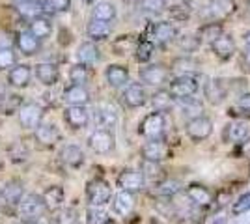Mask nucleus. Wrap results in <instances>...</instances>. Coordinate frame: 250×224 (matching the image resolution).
Wrapping results in <instances>:
<instances>
[{
    "label": "nucleus",
    "mask_w": 250,
    "mask_h": 224,
    "mask_svg": "<svg viewBox=\"0 0 250 224\" xmlns=\"http://www.w3.org/2000/svg\"><path fill=\"white\" fill-rule=\"evenodd\" d=\"M185 196L187 200L194 207H200V209H208L209 205L215 204V196H213V191L202 185V183H190L185 187Z\"/></svg>",
    "instance_id": "10"
},
{
    "label": "nucleus",
    "mask_w": 250,
    "mask_h": 224,
    "mask_svg": "<svg viewBox=\"0 0 250 224\" xmlns=\"http://www.w3.org/2000/svg\"><path fill=\"white\" fill-rule=\"evenodd\" d=\"M185 133L194 144H200L213 135V120L206 114L194 118V120H188L185 122Z\"/></svg>",
    "instance_id": "6"
},
{
    "label": "nucleus",
    "mask_w": 250,
    "mask_h": 224,
    "mask_svg": "<svg viewBox=\"0 0 250 224\" xmlns=\"http://www.w3.org/2000/svg\"><path fill=\"white\" fill-rule=\"evenodd\" d=\"M142 161H151V163H163L170 159L172 151L165 140H146L144 146L140 148Z\"/></svg>",
    "instance_id": "13"
},
{
    "label": "nucleus",
    "mask_w": 250,
    "mask_h": 224,
    "mask_svg": "<svg viewBox=\"0 0 250 224\" xmlns=\"http://www.w3.org/2000/svg\"><path fill=\"white\" fill-rule=\"evenodd\" d=\"M142 174H144V178H146V182H153L161 183L163 180H167V176H165V170H163V166H161V163H151V161H142Z\"/></svg>",
    "instance_id": "40"
},
{
    "label": "nucleus",
    "mask_w": 250,
    "mask_h": 224,
    "mask_svg": "<svg viewBox=\"0 0 250 224\" xmlns=\"http://www.w3.org/2000/svg\"><path fill=\"white\" fill-rule=\"evenodd\" d=\"M15 43V40H11L10 34H0V47H10Z\"/></svg>",
    "instance_id": "55"
},
{
    "label": "nucleus",
    "mask_w": 250,
    "mask_h": 224,
    "mask_svg": "<svg viewBox=\"0 0 250 224\" xmlns=\"http://www.w3.org/2000/svg\"><path fill=\"white\" fill-rule=\"evenodd\" d=\"M237 108H241V110L250 118V92L241 94V96L237 97Z\"/></svg>",
    "instance_id": "53"
},
{
    "label": "nucleus",
    "mask_w": 250,
    "mask_h": 224,
    "mask_svg": "<svg viewBox=\"0 0 250 224\" xmlns=\"http://www.w3.org/2000/svg\"><path fill=\"white\" fill-rule=\"evenodd\" d=\"M6 96H8V92H6V88H2V86H0V103H2L4 99H6Z\"/></svg>",
    "instance_id": "58"
},
{
    "label": "nucleus",
    "mask_w": 250,
    "mask_h": 224,
    "mask_svg": "<svg viewBox=\"0 0 250 224\" xmlns=\"http://www.w3.org/2000/svg\"><path fill=\"white\" fill-rule=\"evenodd\" d=\"M62 99L67 107H86L90 103V92L86 86L71 84L62 92Z\"/></svg>",
    "instance_id": "18"
},
{
    "label": "nucleus",
    "mask_w": 250,
    "mask_h": 224,
    "mask_svg": "<svg viewBox=\"0 0 250 224\" xmlns=\"http://www.w3.org/2000/svg\"><path fill=\"white\" fill-rule=\"evenodd\" d=\"M118 187H120V191H129V192H140L146 189V178H144V174L142 170H135V168H125V170L120 172V176H118Z\"/></svg>",
    "instance_id": "11"
},
{
    "label": "nucleus",
    "mask_w": 250,
    "mask_h": 224,
    "mask_svg": "<svg viewBox=\"0 0 250 224\" xmlns=\"http://www.w3.org/2000/svg\"><path fill=\"white\" fill-rule=\"evenodd\" d=\"M43 114H45V110H43L42 105H38V103H24L21 108H19V112H17V120H19V125L24 129H36L42 125V120H43Z\"/></svg>",
    "instance_id": "12"
},
{
    "label": "nucleus",
    "mask_w": 250,
    "mask_h": 224,
    "mask_svg": "<svg viewBox=\"0 0 250 224\" xmlns=\"http://www.w3.org/2000/svg\"><path fill=\"white\" fill-rule=\"evenodd\" d=\"M140 6H142V10L146 11V13L159 15V13L167 11L168 2L167 0H142V2H140Z\"/></svg>",
    "instance_id": "49"
},
{
    "label": "nucleus",
    "mask_w": 250,
    "mask_h": 224,
    "mask_svg": "<svg viewBox=\"0 0 250 224\" xmlns=\"http://www.w3.org/2000/svg\"><path fill=\"white\" fill-rule=\"evenodd\" d=\"M174 96L170 94V90H165V88H159L155 94L151 96V105H153V110L157 112H163L167 114L170 108L174 107Z\"/></svg>",
    "instance_id": "33"
},
{
    "label": "nucleus",
    "mask_w": 250,
    "mask_h": 224,
    "mask_svg": "<svg viewBox=\"0 0 250 224\" xmlns=\"http://www.w3.org/2000/svg\"><path fill=\"white\" fill-rule=\"evenodd\" d=\"M60 157L62 161L67 164V166H71V168H79V166H83L86 157H84V151L79 146H75V144H69V146H65L62 149V153H60Z\"/></svg>",
    "instance_id": "35"
},
{
    "label": "nucleus",
    "mask_w": 250,
    "mask_h": 224,
    "mask_svg": "<svg viewBox=\"0 0 250 224\" xmlns=\"http://www.w3.org/2000/svg\"><path fill=\"white\" fill-rule=\"evenodd\" d=\"M138 43L140 41H136L135 36H131V34L120 36V38H116L114 43H112V51H114V54H118V56H125V54H129V53H135Z\"/></svg>",
    "instance_id": "39"
},
{
    "label": "nucleus",
    "mask_w": 250,
    "mask_h": 224,
    "mask_svg": "<svg viewBox=\"0 0 250 224\" xmlns=\"http://www.w3.org/2000/svg\"><path fill=\"white\" fill-rule=\"evenodd\" d=\"M235 155V159H250V137L245 139L243 142H239L233 151H231V157Z\"/></svg>",
    "instance_id": "51"
},
{
    "label": "nucleus",
    "mask_w": 250,
    "mask_h": 224,
    "mask_svg": "<svg viewBox=\"0 0 250 224\" xmlns=\"http://www.w3.org/2000/svg\"><path fill=\"white\" fill-rule=\"evenodd\" d=\"M36 140L43 146H54L60 140V131L54 123H43L36 129Z\"/></svg>",
    "instance_id": "32"
},
{
    "label": "nucleus",
    "mask_w": 250,
    "mask_h": 224,
    "mask_svg": "<svg viewBox=\"0 0 250 224\" xmlns=\"http://www.w3.org/2000/svg\"><path fill=\"white\" fill-rule=\"evenodd\" d=\"M250 137V123L243 118H235L228 122L222 129V142L224 144H233L237 146L239 142Z\"/></svg>",
    "instance_id": "9"
},
{
    "label": "nucleus",
    "mask_w": 250,
    "mask_h": 224,
    "mask_svg": "<svg viewBox=\"0 0 250 224\" xmlns=\"http://www.w3.org/2000/svg\"><path fill=\"white\" fill-rule=\"evenodd\" d=\"M32 79V69L30 65L26 64H17L13 65L8 73V84L13 86V88H26L30 84Z\"/></svg>",
    "instance_id": "26"
},
{
    "label": "nucleus",
    "mask_w": 250,
    "mask_h": 224,
    "mask_svg": "<svg viewBox=\"0 0 250 224\" xmlns=\"http://www.w3.org/2000/svg\"><path fill=\"white\" fill-rule=\"evenodd\" d=\"M17 224H42V223H38V221H21V223Z\"/></svg>",
    "instance_id": "59"
},
{
    "label": "nucleus",
    "mask_w": 250,
    "mask_h": 224,
    "mask_svg": "<svg viewBox=\"0 0 250 224\" xmlns=\"http://www.w3.org/2000/svg\"><path fill=\"white\" fill-rule=\"evenodd\" d=\"M22 96H17V94H8L6 99L0 103V108H2V114L6 116H11V114H17L19 108L22 107Z\"/></svg>",
    "instance_id": "43"
},
{
    "label": "nucleus",
    "mask_w": 250,
    "mask_h": 224,
    "mask_svg": "<svg viewBox=\"0 0 250 224\" xmlns=\"http://www.w3.org/2000/svg\"><path fill=\"white\" fill-rule=\"evenodd\" d=\"M15 45L21 51V54H24V56H34V54L40 53V49H42V40H38L30 30H24V32L17 34Z\"/></svg>",
    "instance_id": "22"
},
{
    "label": "nucleus",
    "mask_w": 250,
    "mask_h": 224,
    "mask_svg": "<svg viewBox=\"0 0 250 224\" xmlns=\"http://www.w3.org/2000/svg\"><path fill=\"white\" fill-rule=\"evenodd\" d=\"M237 11V0H209L208 15L209 21L224 22Z\"/></svg>",
    "instance_id": "14"
},
{
    "label": "nucleus",
    "mask_w": 250,
    "mask_h": 224,
    "mask_svg": "<svg viewBox=\"0 0 250 224\" xmlns=\"http://www.w3.org/2000/svg\"><path fill=\"white\" fill-rule=\"evenodd\" d=\"M138 133L146 140H163L167 133V116L163 112H149L138 125Z\"/></svg>",
    "instance_id": "2"
},
{
    "label": "nucleus",
    "mask_w": 250,
    "mask_h": 224,
    "mask_svg": "<svg viewBox=\"0 0 250 224\" xmlns=\"http://www.w3.org/2000/svg\"><path fill=\"white\" fill-rule=\"evenodd\" d=\"M213 224H228V219H226V217H217V219L213 221Z\"/></svg>",
    "instance_id": "56"
},
{
    "label": "nucleus",
    "mask_w": 250,
    "mask_h": 224,
    "mask_svg": "<svg viewBox=\"0 0 250 224\" xmlns=\"http://www.w3.org/2000/svg\"><path fill=\"white\" fill-rule=\"evenodd\" d=\"M229 94V84L226 79H220V77H215V79H209L208 82L204 84V97L209 105L213 107H219L226 101V97Z\"/></svg>",
    "instance_id": "8"
},
{
    "label": "nucleus",
    "mask_w": 250,
    "mask_h": 224,
    "mask_svg": "<svg viewBox=\"0 0 250 224\" xmlns=\"http://www.w3.org/2000/svg\"><path fill=\"white\" fill-rule=\"evenodd\" d=\"M47 211L49 207L42 194H24V198L19 202V215L22 217V221H40Z\"/></svg>",
    "instance_id": "3"
},
{
    "label": "nucleus",
    "mask_w": 250,
    "mask_h": 224,
    "mask_svg": "<svg viewBox=\"0 0 250 224\" xmlns=\"http://www.w3.org/2000/svg\"><path fill=\"white\" fill-rule=\"evenodd\" d=\"M170 67L165 64H149L144 65L140 69V82L144 86H153V88H161L170 81Z\"/></svg>",
    "instance_id": "7"
},
{
    "label": "nucleus",
    "mask_w": 250,
    "mask_h": 224,
    "mask_svg": "<svg viewBox=\"0 0 250 224\" xmlns=\"http://www.w3.org/2000/svg\"><path fill=\"white\" fill-rule=\"evenodd\" d=\"M42 196L49 209H60L62 204L65 202V191H63L62 185H52L43 192Z\"/></svg>",
    "instance_id": "37"
},
{
    "label": "nucleus",
    "mask_w": 250,
    "mask_h": 224,
    "mask_svg": "<svg viewBox=\"0 0 250 224\" xmlns=\"http://www.w3.org/2000/svg\"><path fill=\"white\" fill-rule=\"evenodd\" d=\"M104 79L110 88H122L129 82V69L122 64H110L104 69Z\"/></svg>",
    "instance_id": "23"
},
{
    "label": "nucleus",
    "mask_w": 250,
    "mask_h": 224,
    "mask_svg": "<svg viewBox=\"0 0 250 224\" xmlns=\"http://www.w3.org/2000/svg\"><path fill=\"white\" fill-rule=\"evenodd\" d=\"M155 191L163 198H174L177 192L181 191V183L176 182V180H163L161 183L155 185Z\"/></svg>",
    "instance_id": "42"
},
{
    "label": "nucleus",
    "mask_w": 250,
    "mask_h": 224,
    "mask_svg": "<svg viewBox=\"0 0 250 224\" xmlns=\"http://www.w3.org/2000/svg\"><path fill=\"white\" fill-rule=\"evenodd\" d=\"M22 198H24V185L19 180H10V182L4 183L2 187V200L4 202L11 204V205H19Z\"/></svg>",
    "instance_id": "30"
},
{
    "label": "nucleus",
    "mask_w": 250,
    "mask_h": 224,
    "mask_svg": "<svg viewBox=\"0 0 250 224\" xmlns=\"http://www.w3.org/2000/svg\"><path fill=\"white\" fill-rule=\"evenodd\" d=\"M149 32H151V41L157 45H167V43L177 40V36H179V30L172 21L153 22L149 26Z\"/></svg>",
    "instance_id": "15"
},
{
    "label": "nucleus",
    "mask_w": 250,
    "mask_h": 224,
    "mask_svg": "<svg viewBox=\"0 0 250 224\" xmlns=\"http://www.w3.org/2000/svg\"><path fill=\"white\" fill-rule=\"evenodd\" d=\"M224 34V24L219 21H209V22H204L202 26L198 28V32H196V36L200 38V41H202V45L206 43V45H213V43L219 40L220 36Z\"/></svg>",
    "instance_id": "24"
},
{
    "label": "nucleus",
    "mask_w": 250,
    "mask_h": 224,
    "mask_svg": "<svg viewBox=\"0 0 250 224\" xmlns=\"http://www.w3.org/2000/svg\"><path fill=\"white\" fill-rule=\"evenodd\" d=\"M52 221H54V224H77L79 223V215L71 207H62V209H56Z\"/></svg>",
    "instance_id": "46"
},
{
    "label": "nucleus",
    "mask_w": 250,
    "mask_h": 224,
    "mask_svg": "<svg viewBox=\"0 0 250 224\" xmlns=\"http://www.w3.org/2000/svg\"><path fill=\"white\" fill-rule=\"evenodd\" d=\"M36 77L43 86H54L60 79V69L56 67V64L42 62L36 65Z\"/></svg>",
    "instance_id": "29"
},
{
    "label": "nucleus",
    "mask_w": 250,
    "mask_h": 224,
    "mask_svg": "<svg viewBox=\"0 0 250 224\" xmlns=\"http://www.w3.org/2000/svg\"><path fill=\"white\" fill-rule=\"evenodd\" d=\"M86 34L90 38V41H104L106 38H110L112 34V22L99 21V19H90L86 26Z\"/></svg>",
    "instance_id": "25"
},
{
    "label": "nucleus",
    "mask_w": 250,
    "mask_h": 224,
    "mask_svg": "<svg viewBox=\"0 0 250 224\" xmlns=\"http://www.w3.org/2000/svg\"><path fill=\"white\" fill-rule=\"evenodd\" d=\"M170 71L176 73L177 77H181V75H196L200 71V62L196 60V58H192L190 54L177 56L176 60L172 62Z\"/></svg>",
    "instance_id": "27"
},
{
    "label": "nucleus",
    "mask_w": 250,
    "mask_h": 224,
    "mask_svg": "<svg viewBox=\"0 0 250 224\" xmlns=\"http://www.w3.org/2000/svg\"><path fill=\"white\" fill-rule=\"evenodd\" d=\"M15 10H17V13L21 17H26V19L32 21V19H36V17L42 15L45 6H43L42 2H38V0H26V2H17Z\"/></svg>",
    "instance_id": "38"
},
{
    "label": "nucleus",
    "mask_w": 250,
    "mask_h": 224,
    "mask_svg": "<svg viewBox=\"0 0 250 224\" xmlns=\"http://www.w3.org/2000/svg\"><path fill=\"white\" fill-rule=\"evenodd\" d=\"M84 2H88V4H92V2H95V0H84Z\"/></svg>",
    "instance_id": "60"
},
{
    "label": "nucleus",
    "mask_w": 250,
    "mask_h": 224,
    "mask_svg": "<svg viewBox=\"0 0 250 224\" xmlns=\"http://www.w3.org/2000/svg\"><path fill=\"white\" fill-rule=\"evenodd\" d=\"M88 146L97 155H108L116 149V135L112 129H95L88 137Z\"/></svg>",
    "instance_id": "5"
},
{
    "label": "nucleus",
    "mask_w": 250,
    "mask_h": 224,
    "mask_svg": "<svg viewBox=\"0 0 250 224\" xmlns=\"http://www.w3.org/2000/svg\"><path fill=\"white\" fill-rule=\"evenodd\" d=\"M45 8L56 11V13H63V11H69V8H71V0H47Z\"/></svg>",
    "instance_id": "52"
},
{
    "label": "nucleus",
    "mask_w": 250,
    "mask_h": 224,
    "mask_svg": "<svg viewBox=\"0 0 250 224\" xmlns=\"http://www.w3.org/2000/svg\"><path fill=\"white\" fill-rule=\"evenodd\" d=\"M177 108L181 112V116L185 120H194L198 116H204L206 107H204V101H200L198 97H185V99H177Z\"/></svg>",
    "instance_id": "21"
},
{
    "label": "nucleus",
    "mask_w": 250,
    "mask_h": 224,
    "mask_svg": "<svg viewBox=\"0 0 250 224\" xmlns=\"http://www.w3.org/2000/svg\"><path fill=\"white\" fill-rule=\"evenodd\" d=\"M250 211V191L243 192L237 200L231 202V215L233 217H241V215Z\"/></svg>",
    "instance_id": "47"
},
{
    "label": "nucleus",
    "mask_w": 250,
    "mask_h": 224,
    "mask_svg": "<svg viewBox=\"0 0 250 224\" xmlns=\"http://www.w3.org/2000/svg\"><path fill=\"white\" fill-rule=\"evenodd\" d=\"M243 40H245V45H247V47H250V30H247V32H245Z\"/></svg>",
    "instance_id": "57"
},
{
    "label": "nucleus",
    "mask_w": 250,
    "mask_h": 224,
    "mask_svg": "<svg viewBox=\"0 0 250 224\" xmlns=\"http://www.w3.org/2000/svg\"><path fill=\"white\" fill-rule=\"evenodd\" d=\"M77 60H79V64L94 65L101 60V51L97 49L94 41H84L77 49Z\"/></svg>",
    "instance_id": "28"
},
{
    "label": "nucleus",
    "mask_w": 250,
    "mask_h": 224,
    "mask_svg": "<svg viewBox=\"0 0 250 224\" xmlns=\"http://www.w3.org/2000/svg\"><path fill=\"white\" fill-rule=\"evenodd\" d=\"M110 217L104 213L101 207H90L86 211V224H108Z\"/></svg>",
    "instance_id": "48"
},
{
    "label": "nucleus",
    "mask_w": 250,
    "mask_h": 224,
    "mask_svg": "<svg viewBox=\"0 0 250 224\" xmlns=\"http://www.w3.org/2000/svg\"><path fill=\"white\" fill-rule=\"evenodd\" d=\"M211 53L215 54V58L220 62H229L235 54H237V45L233 36L228 32H224L217 41L211 45Z\"/></svg>",
    "instance_id": "16"
},
{
    "label": "nucleus",
    "mask_w": 250,
    "mask_h": 224,
    "mask_svg": "<svg viewBox=\"0 0 250 224\" xmlns=\"http://www.w3.org/2000/svg\"><path fill=\"white\" fill-rule=\"evenodd\" d=\"M63 122L73 131H81V129L88 127L90 112H88L86 107H67L63 110Z\"/></svg>",
    "instance_id": "19"
},
{
    "label": "nucleus",
    "mask_w": 250,
    "mask_h": 224,
    "mask_svg": "<svg viewBox=\"0 0 250 224\" xmlns=\"http://www.w3.org/2000/svg\"><path fill=\"white\" fill-rule=\"evenodd\" d=\"M136 205V198H135V192H129V191H120L118 194H114L112 198V211L120 217H127V215L133 213Z\"/></svg>",
    "instance_id": "20"
},
{
    "label": "nucleus",
    "mask_w": 250,
    "mask_h": 224,
    "mask_svg": "<svg viewBox=\"0 0 250 224\" xmlns=\"http://www.w3.org/2000/svg\"><path fill=\"white\" fill-rule=\"evenodd\" d=\"M114 194L110 183L103 178H94L86 185V200L90 204V207H103L108 202H112Z\"/></svg>",
    "instance_id": "1"
},
{
    "label": "nucleus",
    "mask_w": 250,
    "mask_h": 224,
    "mask_svg": "<svg viewBox=\"0 0 250 224\" xmlns=\"http://www.w3.org/2000/svg\"><path fill=\"white\" fill-rule=\"evenodd\" d=\"M88 79H90V69H88V65H84V64L71 65V69H69V81H71L73 84L84 86L88 82Z\"/></svg>",
    "instance_id": "45"
},
{
    "label": "nucleus",
    "mask_w": 250,
    "mask_h": 224,
    "mask_svg": "<svg viewBox=\"0 0 250 224\" xmlns=\"http://www.w3.org/2000/svg\"><path fill=\"white\" fill-rule=\"evenodd\" d=\"M116 15H118V10H116L114 4L108 2V0H101L92 8V19L112 22L116 19Z\"/></svg>",
    "instance_id": "36"
},
{
    "label": "nucleus",
    "mask_w": 250,
    "mask_h": 224,
    "mask_svg": "<svg viewBox=\"0 0 250 224\" xmlns=\"http://www.w3.org/2000/svg\"><path fill=\"white\" fill-rule=\"evenodd\" d=\"M13 65H17V54L10 47H0V69H11Z\"/></svg>",
    "instance_id": "50"
},
{
    "label": "nucleus",
    "mask_w": 250,
    "mask_h": 224,
    "mask_svg": "<svg viewBox=\"0 0 250 224\" xmlns=\"http://www.w3.org/2000/svg\"><path fill=\"white\" fill-rule=\"evenodd\" d=\"M28 30H30L38 40H47L52 34V21L45 15H40L36 19H32L30 24H28Z\"/></svg>",
    "instance_id": "34"
},
{
    "label": "nucleus",
    "mask_w": 250,
    "mask_h": 224,
    "mask_svg": "<svg viewBox=\"0 0 250 224\" xmlns=\"http://www.w3.org/2000/svg\"><path fill=\"white\" fill-rule=\"evenodd\" d=\"M0 198H2V187H0Z\"/></svg>",
    "instance_id": "61"
},
{
    "label": "nucleus",
    "mask_w": 250,
    "mask_h": 224,
    "mask_svg": "<svg viewBox=\"0 0 250 224\" xmlns=\"http://www.w3.org/2000/svg\"><path fill=\"white\" fill-rule=\"evenodd\" d=\"M153 51H155V43L144 40V41L138 43V47H136L135 60L140 62V64H147L151 60V56H153Z\"/></svg>",
    "instance_id": "44"
},
{
    "label": "nucleus",
    "mask_w": 250,
    "mask_h": 224,
    "mask_svg": "<svg viewBox=\"0 0 250 224\" xmlns=\"http://www.w3.org/2000/svg\"><path fill=\"white\" fill-rule=\"evenodd\" d=\"M122 99H124L125 107L140 108L147 103V92L142 82H129V84L125 86Z\"/></svg>",
    "instance_id": "17"
},
{
    "label": "nucleus",
    "mask_w": 250,
    "mask_h": 224,
    "mask_svg": "<svg viewBox=\"0 0 250 224\" xmlns=\"http://www.w3.org/2000/svg\"><path fill=\"white\" fill-rule=\"evenodd\" d=\"M177 47L183 51V53H196L200 47H202V41L196 34H183V36H177Z\"/></svg>",
    "instance_id": "41"
},
{
    "label": "nucleus",
    "mask_w": 250,
    "mask_h": 224,
    "mask_svg": "<svg viewBox=\"0 0 250 224\" xmlns=\"http://www.w3.org/2000/svg\"><path fill=\"white\" fill-rule=\"evenodd\" d=\"M239 62H241V67H243L247 73H250V47H247V49L241 53Z\"/></svg>",
    "instance_id": "54"
},
{
    "label": "nucleus",
    "mask_w": 250,
    "mask_h": 224,
    "mask_svg": "<svg viewBox=\"0 0 250 224\" xmlns=\"http://www.w3.org/2000/svg\"><path fill=\"white\" fill-rule=\"evenodd\" d=\"M15 2H26V0H15Z\"/></svg>",
    "instance_id": "62"
},
{
    "label": "nucleus",
    "mask_w": 250,
    "mask_h": 224,
    "mask_svg": "<svg viewBox=\"0 0 250 224\" xmlns=\"http://www.w3.org/2000/svg\"><path fill=\"white\" fill-rule=\"evenodd\" d=\"M94 120L101 129H112L118 123V112L110 105H99L94 112Z\"/></svg>",
    "instance_id": "31"
},
{
    "label": "nucleus",
    "mask_w": 250,
    "mask_h": 224,
    "mask_svg": "<svg viewBox=\"0 0 250 224\" xmlns=\"http://www.w3.org/2000/svg\"><path fill=\"white\" fill-rule=\"evenodd\" d=\"M170 94L174 96V99H185V97H192L198 94L200 82L196 75H181V77H174L170 81L168 86Z\"/></svg>",
    "instance_id": "4"
}]
</instances>
